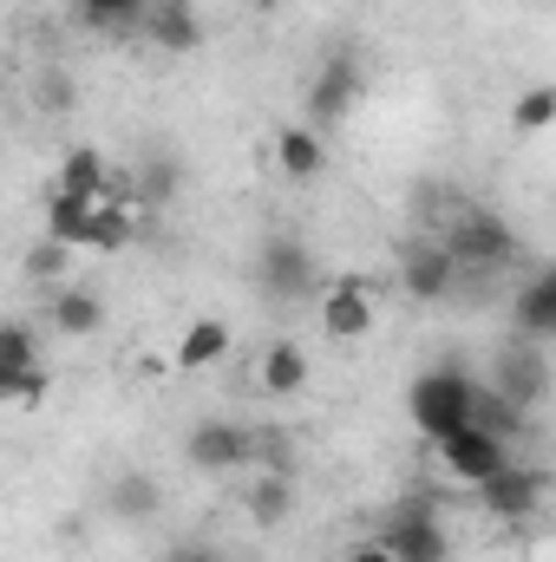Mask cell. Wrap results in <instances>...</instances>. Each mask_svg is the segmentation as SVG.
I'll use <instances>...</instances> for the list:
<instances>
[{"mask_svg":"<svg viewBox=\"0 0 556 562\" xmlns=\"http://www.w3.org/2000/svg\"><path fill=\"white\" fill-rule=\"evenodd\" d=\"M551 119H556V92H551V86H531V92L511 105V119H504V125H511L518 138H537V132H551Z\"/></svg>","mask_w":556,"mask_h":562,"instance_id":"cell-29","label":"cell"},{"mask_svg":"<svg viewBox=\"0 0 556 562\" xmlns=\"http://www.w3.org/2000/svg\"><path fill=\"white\" fill-rule=\"evenodd\" d=\"M498 400H511V406H524V413H537L544 406V393H551V347H537V340H504L498 353H491V380H485Z\"/></svg>","mask_w":556,"mask_h":562,"instance_id":"cell-6","label":"cell"},{"mask_svg":"<svg viewBox=\"0 0 556 562\" xmlns=\"http://www.w3.org/2000/svg\"><path fill=\"white\" fill-rule=\"evenodd\" d=\"M230 321H216V314H203V321H190L184 334H177V367L184 373H203V367H216L223 353H230Z\"/></svg>","mask_w":556,"mask_h":562,"instance_id":"cell-20","label":"cell"},{"mask_svg":"<svg viewBox=\"0 0 556 562\" xmlns=\"http://www.w3.org/2000/svg\"><path fill=\"white\" fill-rule=\"evenodd\" d=\"M544 497H551V471L544 464H518V458L478 484V510L491 524H531L544 510Z\"/></svg>","mask_w":556,"mask_h":562,"instance_id":"cell-7","label":"cell"},{"mask_svg":"<svg viewBox=\"0 0 556 562\" xmlns=\"http://www.w3.org/2000/svg\"><path fill=\"white\" fill-rule=\"evenodd\" d=\"M341 562H393V557H387L380 543H354V550H347V557H341Z\"/></svg>","mask_w":556,"mask_h":562,"instance_id":"cell-33","label":"cell"},{"mask_svg":"<svg viewBox=\"0 0 556 562\" xmlns=\"http://www.w3.org/2000/svg\"><path fill=\"white\" fill-rule=\"evenodd\" d=\"M46 360L40 367H0V406H40L46 400Z\"/></svg>","mask_w":556,"mask_h":562,"instance_id":"cell-30","label":"cell"},{"mask_svg":"<svg viewBox=\"0 0 556 562\" xmlns=\"http://www.w3.org/2000/svg\"><path fill=\"white\" fill-rule=\"evenodd\" d=\"M432 458H438V471L452 477V484H485L491 471H504L518 451L504 445V438H491V431H478V425H458V431H445V438H432Z\"/></svg>","mask_w":556,"mask_h":562,"instance_id":"cell-9","label":"cell"},{"mask_svg":"<svg viewBox=\"0 0 556 562\" xmlns=\"http://www.w3.org/2000/svg\"><path fill=\"white\" fill-rule=\"evenodd\" d=\"M301 510V477H276V471H243V517L256 530H281Z\"/></svg>","mask_w":556,"mask_h":562,"instance_id":"cell-14","label":"cell"},{"mask_svg":"<svg viewBox=\"0 0 556 562\" xmlns=\"http://www.w3.org/2000/svg\"><path fill=\"white\" fill-rule=\"evenodd\" d=\"M132 243H138V210L99 196V203H92V223H86V249H92V256H119V249H132Z\"/></svg>","mask_w":556,"mask_h":562,"instance_id":"cell-19","label":"cell"},{"mask_svg":"<svg viewBox=\"0 0 556 562\" xmlns=\"http://www.w3.org/2000/svg\"><path fill=\"white\" fill-rule=\"evenodd\" d=\"M86 223H92V203L53 190V196H46V223H40V236H53V243H66V249L86 256Z\"/></svg>","mask_w":556,"mask_h":562,"instance_id":"cell-28","label":"cell"},{"mask_svg":"<svg viewBox=\"0 0 556 562\" xmlns=\"http://www.w3.org/2000/svg\"><path fill=\"white\" fill-rule=\"evenodd\" d=\"M73 262H79V249H66V243H53V236H33L26 256H20V276L53 294L59 281H73Z\"/></svg>","mask_w":556,"mask_h":562,"instance_id":"cell-25","label":"cell"},{"mask_svg":"<svg viewBox=\"0 0 556 562\" xmlns=\"http://www.w3.org/2000/svg\"><path fill=\"white\" fill-rule=\"evenodd\" d=\"M276 164H281L288 183H321V170H327V138H321L314 125H281Z\"/></svg>","mask_w":556,"mask_h":562,"instance_id":"cell-18","label":"cell"},{"mask_svg":"<svg viewBox=\"0 0 556 562\" xmlns=\"http://www.w3.org/2000/svg\"><path fill=\"white\" fill-rule=\"evenodd\" d=\"M164 562H223V557H216L203 537H184V543H170V550H164Z\"/></svg>","mask_w":556,"mask_h":562,"instance_id":"cell-32","label":"cell"},{"mask_svg":"<svg viewBox=\"0 0 556 562\" xmlns=\"http://www.w3.org/2000/svg\"><path fill=\"white\" fill-rule=\"evenodd\" d=\"M184 464L203 477H236L249 471V425L243 419H197L184 431Z\"/></svg>","mask_w":556,"mask_h":562,"instance_id":"cell-10","label":"cell"},{"mask_svg":"<svg viewBox=\"0 0 556 562\" xmlns=\"http://www.w3.org/2000/svg\"><path fill=\"white\" fill-rule=\"evenodd\" d=\"M471 425L478 431H491V438H504L511 451H518V438H531V425H537V413H524V406H511V400H498L485 380H478V400H471Z\"/></svg>","mask_w":556,"mask_h":562,"instance_id":"cell-22","label":"cell"},{"mask_svg":"<svg viewBox=\"0 0 556 562\" xmlns=\"http://www.w3.org/2000/svg\"><path fill=\"white\" fill-rule=\"evenodd\" d=\"M314 307H321V334H334L341 347H354V340H367V334L380 327V307H374V288H367V276L321 281Z\"/></svg>","mask_w":556,"mask_h":562,"instance_id":"cell-11","label":"cell"},{"mask_svg":"<svg viewBox=\"0 0 556 562\" xmlns=\"http://www.w3.org/2000/svg\"><path fill=\"white\" fill-rule=\"evenodd\" d=\"M26 99H33V112H46V119H73V112H79V79H73L66 66H40L33 86H26Z\"/></svg>","mask_w":556,"mask_h":562,"instance_id":"cell-27","label":"cell"},{"mask_svg":"<svg viewBox=\"0 0 556 562\" xmlns=\"http://www.w3.org/2000/svg\"><path fill=\"white\" fill-rule=\"evenodd\" d=\"M138 20V0H73V26L92 40H125Z\"/></svg>","mask_w":556,"mask_h":562,"instance_id":"cell-26","label":"cell"},{"mask_svg":"<svg viewBox=\"0 0 556 562\" xmlns=\"http://www.w3.org/2000/svg\"><path fill=\"white\" fill-rule=\"evenodd\" d=\"M223 7H243V0H223Z\"/></svg>","mask_w":556,"mask_h":562,"instance_id":"cell-34","label":"cell"},{"mask_svg":"<svg viewBox=\"0 0 556 562\" xmlns=\"http://www.w3.org/2000/svg\"><path fill=\"white\" fill-rule=\"evenodd\" d=\"M132 33H138L144 46L170 53V59L197 53V46H203V20H197V0H138V20H132Z\"/></svg>","mask_w":556,"mask_h":562,"instance_id":"cell-12","label":"cell"},{"mask_svg":"<svg viewBox=\"0 0 556 562\" xmlns=\"http://www.w3.org/2000/svg\"><path fill=\"white\" fill-rule=\"evenodd\" d=\"M112 183H119V170H112V157H105L99 144H73V150L59 157V170H53V190H59V196H79V203L112 196Z\"/></svg>","mask_w":556,"mask_h":562,"instance_id":"cell-17","label":"cell"},{"mask_svg":"<svg viewBox=\"0 0 556 562\" xmlns=\"http://www.w3.org/2000/svg\"><path fill=\"white\" fill-rule=\"evenodd\" d=\"M105 504H112V517H125V524H151V517L164 510V484H157L151 471H125V477H112Z\"/></svg>","mask_w":556,"mask_h":562,"instance_id":"cell-24","label":"cell"},{"mask_svg":"<svg viewBox=\"0 0 556 562\" xmlns=\"http://www.w3.org/2000/svg\"><path fill=\"white\" fill-rule=\"evenodd\" d=\"M0 367H40V334L26 321H0Z\"/></svg>","mask_w":556,"mask_h":562,"instance_id":"cell-31","label":"cell"},{"mask_svg":"<svg viewBox=\"0 0 556 562\" xmlns=\"http://www.w3.org/2000/svg\"><path fill=\"white\" fill-rule=\"evenodd\" d=\"M249 471L301 477V445H294L288 425H249Z\"/></svg>","mask_w":556,"mask_h":562,"instance_id":"cell-23","label":"cell"},{"mask_svg":"<svg viewBox=\"0 0 556 562\" xmlns=\"http://www.w3.org/2000/svg\"><path fill=\"white\" fill-rule=\"evenodd\" d=\"M177 183H184V164H177V150H144L138 164H132L138 210H164V203L177 196Z\"/></svg>","mask_w":556,"mask_h":562,"instance_id":"cell-21","label":"cell"},{"mask_svg":"<svg viewBox=\"0 0 556 562\" xmlns=\"http://www.w3.org/2000/svg\"><path fill=\"white\" fill-rule=\"evenodd\" d=\"M471 400H478V380L465 367H425L413 386H407V419L425 431V438H445L458 425H471Z\"/></svg>","mask_w":556,"mask_h":562,"instance_id":"cell-4","label":"cell"},{"mask_svg":"<svg viewBox=\"0 0 556 562\" xmlns=\"http://www.w3.org/2000/svg\"><path fill=\"white\" fill-rule=\"evenodd\" d=\"M321 262H314V249L301 243V236H288V229H269L263 236V249H256V288H263V301L269 307H301V301H314L321 294Z\"/></svg>","mask_w":556,"mask_h":562,"instance_id":"cell-3","label":"cell"},{"mask_svg":"<svg viewBox=\"0 0 556 562\" xmlns=\"http://www.w3.org/2000/svg\"><path fill=\"white\" fill-rule=\"evenodd\" d=\"M445 243V256L458 262V276H498L518 262V236L498 210H478V203H452L438 229H425Z\"/></svg>","mask_w":556,"mask_h":562,"instance_id":"cell-1","label":"cell"},{"mask_svg":"<svg viewBox=\"0 0 556 562\" xmlns=\"http://www.w3.org/2000/svg\"><path fill=\"white\" fill-rule=\"evenodd\" d=\"M360 92H367V72H360L354 59H327V66L308 79V105H301V125H314V132L327 138L334 125H347V119L360 112Z\"/></svg>","mask_w":556,"mask_h":562,"instance_id":"cell-8","label":"cell"},{"mask_svg":"<svg viewBox=\"0 0 556 562\" xmlns=\"http://www.w3.org/2000/svg\"><path fill=\"white\" fill-rule=\"evenodd\" d=\"M105 294L92 288V281H59L53 294H46V327L59 334V340H92V334H105Z\"/></svg>","mask_w":556,"mask_h":562,"instance_id":"cell-13","label":"cell"},{"mask_svg":"<svg viewBox=\"0 0 556 562\" xmlns=\"http://www.w3.org/2000/svg\"><path fill=\"white\" fill-rule=\"evenodd\" d=\"M374 543H380L393 562H452V530H445L432 491H407V497H393L387 517H380V537H374Z\"/></svg>","mask_w":556,"mask_h":562,"instance_id":"cell-2","label":"cell"},{"mask_svg":"<svg viewBox=\"0 0 556 562\" xmlns=\"http://www.w3.org/2000/svg\"><path fill=\"white\" fill-rule=\"evenodd\" d=\"M308 380H314L308 347H301L294 334H276V340L263 347V360H256V386H263L269 400H294V393H308Z\"/></svg>","mask_w":556,"mask_h":562,"instance_id":"cell-16","label":"cell"},{"mask_svg":"<svg viewBox=\"0 0 556 562\" xmlns=\"http://www.w3.org/2000/svg\"><path fill=\"white\" fill-rule=\"evenodd\" d=\"M393 276H400V294L407 301H419V307H445L452 294H458V262L445 256V243L438 236H425V229H413L400 249H393Z\"/></svg>","mask_w":556,"mask_h":562,"instance_id":"cell-5","label":"cell"},{"mask_svg":"<svg viewBox=\"0 0 556 562\" xmlns=\"http://www.w3.org/2000/svg\"><path fill=\"white\" fill-rule=\"evenodd\" d=\"M511 334L537 340V347L556 340V276L551 269H531V276L518 281V294H511Z\"/></svg>","mask_w":556,"mask_h":562,"instance_id":"cell-15","label":"cell"}]
</instances>
